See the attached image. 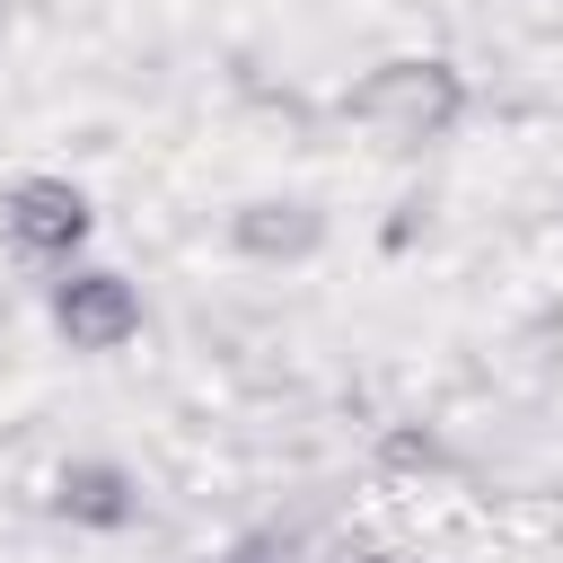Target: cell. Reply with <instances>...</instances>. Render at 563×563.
I'll return each mask as SVG.
<instances>
[{
	"label": "cell",
	"mask_w": 563,
	"mask_h": 563,
	"mask_svg": "<svg viewBox=\"0 0 563 563\" xmlns=\"http://www.w3.org/2000/svg\"><path fill=\"white\" fill-rule=\"evenodd\" d=\"M53 325H62L79 352H114V343L141 325V308H132V290H123L114 273H79V282L53 290Z\"/></svg>",
	"instance_id": "2"
},
{
	"label": "cell",
	"mask_w": 563,
	"mask_h": 563,
	"mask_svg": "<svg viewBox=\"0 0 563 563\" xmlns=\"http://www.w3.org/2000/svg\"><path fill=\"white\" fill-rule=\"evenodd\" d=\"M229 563H290V537H273V528H264V537H238Z\"/></svg>",
	"instance_id": "6"
},
{
	"label": "cell",
	"mask_w": 563,
	"mask_h": 563,
	"mask_svg": "<svg viewBox=\"0 0 563 563\" xmlns=\"http://www.w3.org/2000/svg\"><path fill=\"white\" fill-rule=\"evenodd\" d=\"M9 229H18V246H35V255H62V246H79V229H88V202H79L70 185L35 176V185H18V194H9Z\"/></svg>",
	"instance_id": "3"
},
{
	"label": "cell",
	"mask_w": 563,
	"mask_h": 563,
	"mask_svg": "<svg viewBox=\"0 0 563 563\" xmlns=\"http://www.w3.org/2000/svg\"><path fill=\"white\" fill-rule=\"evenodd\" d=\"M0 26H9V0H0Z\"/></svg>",
	"instance_id": "8"
},
{
	"label": "cell",
	"mask_w": 563,
	"mask_h": 563,
	"mask_svg": "<svg viewBox=\"0 0 563 563\" xmlns=\"http://www.w3.org/2000/svg\"><path fill=\"white\" fill-rule=\"evenodd\" d=\"M246 246H317V220H308V202H255V220H246Z\"/></svg>",
	"instance_id": "5"
},
{
	"label": "cell",
	"mask_w": 563,
	"mask_h": 563,
	"mask_svg": "<svg viewBox=\"0 0 563 563\" xmlns=\"http://www.w3.org/2000/svg\"><path fill=\"white\" fill-rule=\"evenodd\" d=\"M369 563H396V554H369Z\"/></svg>",
	"instance_id": "7"
},
{
	"label": "cell",
	"mask_w": 563,
	"mask_h": 563,
	"mask_svg": "<svg viewBox=\"0 0 563 563\" xmlns=\"http://www.w3.org/2000/svg\"><path fill=\"white\" fill-rule=\"evenodd\" d=\"M361 114H369L396 150H422V141L449 132V114H457V79H449L440 62H396V70H378V79L361 88Z\"/></svg>",
	"instance_id": "1"
},
{
	"label": "cell",
	"mask_w": 563,
	"mask_h": 563,
	"mask_svg": "<svg viewBox=\"0 0 563 563\" xmlns=\"http://www.w3.org/2000/svg\"><path fill=\"white\" fill-rule=\"evenodd\" d=\"M53 493H62L70 519H97V528H123V519H132V484H123V466H97V457H88V466H62Z\"/></svg>",
	"instance_id": "4"
}]
</instances>
